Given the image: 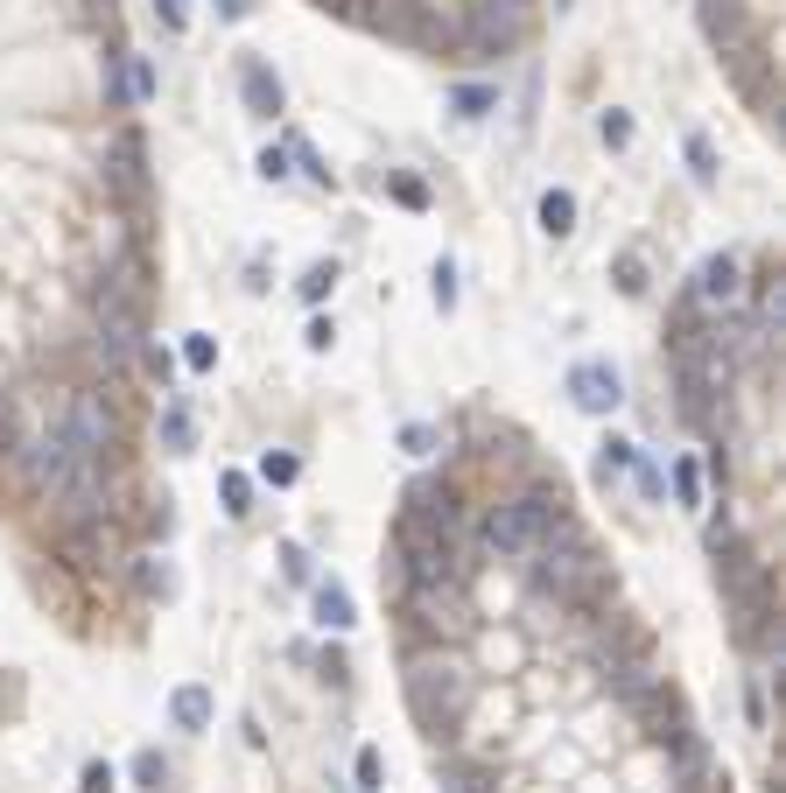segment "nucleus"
Wrapping results in <instances>:
<instances>
[{
  "mask_svg": "<svg viewBox=\"0 0 786 793\" xmlns=\"http://www.w3.org/2000/svg\"><path fill=\"white\" fill-rule=\"evenodd\" d=\"M541 232L547 239L576 232V197H569V190H547V197H541Z\"/></svg>",
  "mask_w": 786,
  "mask_h": 793,
  "instance_id": "f8f14e48",
  "label": "nucleus"
},
{
  "mask_svg": "<svg viewBox=\"0 0 786 793\" xmlns=\"http://www.w3.org/2000/svg\"><path fill=\"white\" fill-rule=\"evenodd\" d=\"M85 793H113V766H85Z\"/></svg>",
  "mask_w": 786,
  "mask_h": 793,
  "instance_id": "c756f323",
  "label": "nucleus"
},
{
  "mask_svg": "<svg viewBox=\"0 0 786 793\" xmlns=\"http://www.w3.org/2000/svg\"><path fill=\"white\" fill-rule=\"evenodd\" d=\"M218 499H226L232 520H246V513H254V477H246V471H226V477H218Z\"/></svg>",
  "mask_w": 786,
  "mask_h": 793,
  "instance_id": "ddd939ff",
  "label": "nucleus"
},
{
  "mask_svg": "<svg viewBox=\"0 0 786 793\" xmlns=\"http://www.w3.org/2000/svg\"><path fill=\"white\" fill-rule=\"evenodd\" d=\"M317 625H323V632H351V625H359L345 583H317Z\"/></svg>",
  "mask_w": 786,
  "mask_h": 793,
  "instance_id": "1a4fd4ad",
  "label": "nucleus"
},
{
  "mask_svg": "<svg viewBox=\"0 0 786 793\" xmlns=\"http://www.w3.org/2000/svg\"><path fill=\"white\" fill-rule=\"evenodd\" d=\"M618 289H626V295L646 289V260H640V253H618Z\"/></svg>",
  "mask_w": 786,
  "mask_h": 793,
  "instance_id": "6ab92c4d",
  "label": "nucleus"
},
{
  "mask_svg": "<svg viewBox=\"0 0 786 793\" xmlns=\"http://www.w3.org/2000/svg\"><path fill=\"white\" fill-rule=\"evenodd\" d=\"M162 429H169V450H190V414L183 408H169V422H162Z\"/></svg>",
  "mask_w": 786,
  "mask_h": 793,
  "instance_id": "bb28decb",
  "label": "nucleus"
},
{
  "mask_svg": "<svg viewBox=\"0 0 786 793\" xmlns=\"http://www.w3.org/2000/svg\"><path fill=\"white\" fill-rule=\"evenodd\" d=\"M527 562L541 568V583H547V590H555V597H590V590H597V562H590L583 534L569 527V513H562V527L547 534V541L533 548Z\"/></svg>",
  "mask_w": 786,
  "mask_h": 793,
  "instance_id": "7ed1b4c3",
  "label": "nucleus"
},
{
  "mask_svg": "<svg viewBox=\"0 0 786 793\" xmlns=\"http://www.w3.org/2000/svg\"><path fill=\"white\" fill-rule=\"evenodd\" d=\"M240 92H246V113H260V119L281 113V78H274L267 64H246V71H240Z\"/></svg>",
  "mask_w": 786,
  "mask_h": 793,
  "instance_id": "6e6552de",
  "label": "nucleus"
},
{
  "mask_svg": "<svg viewBox=\"0 0 786 793\" xmlns=\"http://www.w3.org/2000/svg\"><path fill=\"white\" fill-rule=\"evenodd\" d=\"M260 477H267V485H295V477H302V463H295L288 450H267L260 457Z\"/></svg>",
  "mask_w": 786,
  "mask_h": 793,
  "instance_id": "f3484780",
  "label": "nucleus"
},
{
  "mask_svg": "<svg viewBox=\"0 0 786 793\" xmlns=\"http://www.w3.org/2000/svg\"><path fill=\"white\" fill-rule=\"evenodd\" d=\"M379 780H387V766H379V752H359V786L379 793Z\"/></svg>",
  "mask_w": 786,
  "mask_h": 793,
  "instance_id": "a878e982",
  "label": "nucleus"
},
{
  "mask_svg": "<svg viewBox=\"0 0 786 793\" xmlns=\"http://www.w3.org/2000/svg\"><path fill=\"white\" fill-rule=\"evenodd\" d=\"M688 162H695V183H717V155H709V141H703V133L688 141Z\"/></svg>",
  "mask_w": 786,
  "mask_h": 793,
  "instance_id": "4be33fe9",
  "label": "nucleus"
},
{
  "mask_svg": "<svg viewBox=\"0 0 786 793\" xmlns=\"http://www.w3.org/2000/svg\"><path fill=\"white\" fill-rule=\"evenodd\" d=\"M260 176H274V183H281V176H288V148H267V155H260Z\"/></svg>",
  "mask_w": 786,
  "mask_h": 793,
  "instance_id": "c85d7f7f",
  "label": "nucleus"
},
{
  "mask_svg": "<svg viewBox=\"0 0 786 793\" xmlns=\"http://www.w3.org/2000/svg\"><path fill=\"white\" fill-rule=\"evenodd\" d=\"M674 491H681V506L703 499V477H695V463H674Z\"/></svg>",
  "mask_w": 786,
  "mask_h": 793,
  "instance_id": "b1692460",
  "label": "nucleus"
},
{
  "mask_svg": "<svg viewBox=\"0 0 786 793\" xmlns=\"http://www.w3.org/2000/svg\"><path fill=\"white\" fill-rule=\"evenodd\" d=\"M400 443H408L414 457H428V450H436V429H422V422H414V429H400Z\"/></svg>",
  "mask_w": 786,
  "mask_h": 793,
  "instance_id": "cd10ccee",
  "label": "nucleus"
},
{
  "mask_svg": "<svg viewBox=\"0 0 786 793\" xmlns=\"http://www.w3.org/2000/svg\"><path fill=\"white\" fill-rule=\"evenodd\" d=\"M492 106H499L492 85H464V92H456V119H485Z\"/></svg>",
  "mask_w": 786,
  "mask_h": 793,
  "instance_id": "2eb2a0df",
  "label": "nucleus"
},
{
  "mask_svg": "<svg viewBox=\"0 0 786 793\" xmlns=\"http://www.w3.org/2000/svg\"><path fill=\"white\" fill-rule=\"evenodd\" d=\"M56 436L70 443V457L99 463V457L113 450V414H106V400H99V394H70V408H64V422H56Z\"/></svg>",
  "mask_w": 786,
  "mask_h": 793,
  "instance_id": "39448f33",
  "label": "nucleus"
},
{
  "mask_svg": "<svg viewBox=\"0 0 786 793\" xmlns=\"http://www.w3.org/2000/svg\"><path fill=\"white\" fill-rule=\"evenodd\" d=\"M436 303H442V309L456 303V274H450V267H436Z\"/></svg>",
  "mask_w": 786,
  "mask_h": 793,
  "instance_id": "7c9ffc66",
  "label": "nucleus"
},
{
  "mask_svg": "<svg viewBox=\"0 0 786 793\" xmlns=\"http://www.w3.org/2000/svg\"><path fill=\"white\" fill-rule=\"evenodd\" d=\"M408 702H414V724L428 738H450L471 709V675L450 661V653H414L408 661Z\"/></svg>",
  "mask_w": 786,
  "mask_h": 793,
  "instance_id": "f257e3e1",
  "label": "nucleus"
},
{
  "mask_svg": "<svg viewBox=\"0 0 786 793\" xmlns=\"http://www.w3.org/2000/svg\"><path fill=\"white\" fill-rule=\"evenodd\" d=\"M218 14H226V22H246V14H254V0H218Z\"/></svg>",
  "mask_w": 786,
  "mask_h": 793,
  "instance_id": "2f4dec72",
  "label": "nucleus"
},
{
  "mask_svg": "<svg viewBox=\"0 0 786 793\" xmlns=\"http://www.w3.org/2000/svg\"><path fill=\"white\" fill-rule=\"evenodd\" d=\"M569 400L583 414H611L618 400H626V380H618V366H604V358H583V366L569 372Z\"/></svg>",
  "mask_w": 786,
  "mask_h": 793,
  "instance_id": "423d86ee",
  "label": "nucleus"
},
{
  "mask_svg": "<svg viewBox=\"0 0 786 793\" xmlns=\"http://www.w3.org/2000/svg\"><path fill=\"white\" fill-rule=\"evenodd\" d=\"M737 295H745V274H737V260H731V253L703 260V281H695V303H709V309H731Z\"/></svg>",
  "mask_w": 786,
  "mask_h": 793,
  "instance_id": "0eeeda50",
  "label": "nucleus"
},
{
  "mask_svg": "<svg viewBox=\"0 0 786 793\" xmlns=\"http://www.w3.org/2000/svg\"><path fill=\"white\" fill-rule=\"evenodd\" d=\"M113 99L147 106V99H155V64H147V56H127V71H120V85H113Z\"/></svg>",
  "mask_w": 786,
  "mask_h": 793,
  "instance_id": "9b49d317",
  "label": "nucleus"
},
{
  "mask_svg": "<svg viewBox=\"0 0 786 793\" xmlns=\"http://www.w3.org/2000/svg\"><path fill=\"white\" fill-rule=\"evenodd\" d=\"M555 527H562V506L541 499V491H527V499H506L492 520H485V548H492L499 562H527Z\"/></svg>",
  "mask_w": 786,
  "mask_h": 793,
  "instance_id": "f03ea898",
  "label": "nucleus"
},
{
  "mask_svg": "<svg viewBox=\"0 0 786 793\" xmlns=\"http://www.w3.org/2000/svg\"><path fill=\"white\" fill-rule=\"evenodd\" d=\"M394 197H400V204H408V212H428V190H422V183H414V176H394Z\"/></svg>",
  "mask_w": 786,
  "mask_h": 793,
  "instance_id": "393cba45",
  "label": "nucleus"
},
{
  "mask_svg": "<svg viewBox=\"0 0 786 793\" xmlns=\"http://www.w3.org/2000/svg\"><path fill=\"white\" fill-rule=\"evenodd\" d=\"M133 780H141L147 793H169V758H162V752H141V758H133Z\"/></svg>",
  "mask_w": 786,
  "mask_h": 793,
  "instance_id": "4468645a",
  "label": "nucleus"
},
{
  "mask_svg": "<svg viewBox=\"0 0 786 793\" xmlns=\"http://www.w3.org/2000/svg\"><path fill=\"white\" fill-rule=\"evenodd\" d=\"M183 366H190V372H211V366H218V344H211V337H190V344H183Z\"/></svg>",
  "mask_w": 786,
  "mask_h": 793,
  "instance_id": "aec40b11",
  "label": "nucleus"
},
{
  "mask_svg": "<svg viewBox=\"0 0 786 793\" xmlns=\"http://www.w3.org/2000/svg\"><path fill=\"white\" fill-rule=\"evenodd\" d=\"M288 155L302 162V176H309V183H331V169H323V155H317V148L302 141V133H288Z\"/></svg>",
  "mask_w": 786,
  "mask_h": 793,
  "instance_id": "a211bd4d",
  "label": "nucleus"
},
{
  "mask_svg": "<svg viewBox=\"0 0 786 793\" xmlns=\"http://www.w3.org/2000/svg\"><path fill=\"white\" fill-rule=\"evenodd\" d=\"M99 344H106L113 366H127V358H141V303H133V281H106L99 289Z\"/></svg>",
  "mask_w": 786,
  "mask_h": 793,
  "instance_id": "20e7f679",
  "label": "nucleus"
},
{
  "mask_svg": "<svg viewBox=\"0 0 786 793\" xmlns=\"http://www.w3.org/2000/svg\"><path fill=\"white\" fill-rule=\"evenodd\" d=\"M155 22L183 36V28H190V0H155Z\"/></svg>",
  "mask_w": 786,
  "mask_h": 793,
  "instance_id": "5701e85b",
  "label": "nucleus"
},
{
  "mask_svg": "<svg viewBox=\"0 0 786 793\" xmlns=\"http://www.w3.org/2000/svg\"><path fill=\"white\" fill-rule=\"evenodd\" d=\"M0 443H8V394H0Z\"/></svg>",
  "mask_w": 786,
  "mask_h": 793,
  "instance_id": "473e14b6",
  "label": "nucleus"
},
{
  "mask_svg": "<svg viewBox=\"0 0 786 793\" xmlns=\"http://www.w3.org/2000/svg\"><path fill=\"white\" fill-rule=\"evenodd\" d=\"M597 133H604V148H632V119H626V113H604Z\"/></svg>",
  "mask_w": 786,
  "mask_h": 793,
  "instance_id": "412c9836",
  "label": "nucleus"
},
{
  "mask_svg": "<svg viewBox=\"0 0 786 793\" xmlns=\"http://www.w3.org/2000/svg\"><path fill=\"white\" fill-rule=\"evenodd\" d=\"M337 289V267L331 260H317V267H302V303H323V295Z\"/></svg>",
  "mask_w": 786,
  "mask_h": 793,
  "instance_id": "dca6fc26",
  "label": "nucleus"
},
{
  "mask_svg": "<svg viewBox=\"0 0 786 793\" xmlns=\"http://www.w3.org/2000/svg\"><path fill=\"white\" fill-rule=\"evenodd\" d=\"M169 716H176V730H204V724H211V695H204L197 681H183L169 695Z\"/></svg>",
  "mask_w": 786,
  "mask_h": 793,
  "instance_id": "9d476101",
  "label": "nucleus"
}]
</instances>
